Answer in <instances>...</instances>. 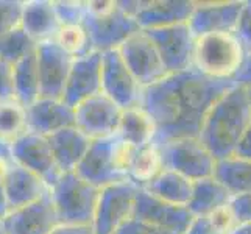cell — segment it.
<instances>
[{
  "label": "cell",
  "mask_w": 251,
  "mask_h": 234,
  "mask_svg": "<svg viewBox=\"0 0 251 234\" xmlns=\"http://www.w3.org/2000/svg\"><path fill=\"white\" fill-rule=\"evenodd\" d=\"M147 192L161 198V200L178 205L187 206L194 190V181H190L184 175L169 169H162L156 178H153L145 187Z\"/></svg>",
  "instance_id": "obj_26"
},
{
  "label": "cell",
  "mask_w": 251,
  "mask_h": 234,
  "mask_svg": "<svg viewBox=\"0 0 251 234\" xmlns=\"http://www.w3.org/2000/svg\"><path fill=\"white\" fill-rule=\"evenodd\" d=\"M55 8L61 25L83 24L86 16V3L81 2H55Z\"/></svg>",
  "instance_id": "obj_34"
},
{
  "label": "cell",
  "mask_w": 251,
  "mask_h": 234,
  "mask_svg": "<svg viewBox=\"0 0 251 234\" xmlns=\"http://www.w3.org/2000/svg\"><path fill=\"white\" fill-rule=\"evenodd\" d=\"M27 109V131L41 136H51L61 130L75 127V108L63 99L39 97Z\"/></svg>",
  "instance_id": "obj_20"
},
{
  "label": "cell",
  "mask_w": 251,
  "mask_h": 234,
  "mask_svg": "<svg viewBox=\"0 0 251 234\" xmlns=\"http://www.w3.org/2000/svg\"><path fill=\"white\" fill-rule=\"evenodd\" d=\"M116 234H178V233L156 227V225L147 223L142 220H137L133 217L131 220H128Z\"/></svg>",
  "instance_id": "obj_36"
},
{
  "label": "cell",
  "mask_w": 251,
  "mask_h": 234,
  "mask_svg": "<svg viewBox=\"0 0 251 234\" xmlns=\"http://www.w3.org/2000/svg\"><path fill=\"white\" fill-rule=\"evenodd\" d=\"M245 2H195L189 27L195 38L212 33H236Z\"/></svg>",
  "instance_id": "obj_16"
},
{
  "label": "cell",
  "mask_w": 251,
  "mask_h": 234,
  "mask_svg": "<svg viewBox=\"0 0 251 234\" xmlns=\"http://www.w3.org/2000/svg\"><path fill=\"white\" fill-rule=\"evenodd\" d=\"M24 3L17 0H0V36L21 27Z\"/></svg>",
  "instance_id": "obj_33"
},
{
  "label": "cell",
  "mask_w": 251,
  "mask_h": 234,
  "mask_svg": "<svg viewBox=\"0 0 251 234\" xmlns=\"http://www.w3.org/2000/svg\"><path fill=\"white\" fill-rule=\"evenodd\" d=\"M214 178L219 180L232 197L251 194V159L236 155L219 159L215 164Z\"/></svg>",
  "instance_id": "obj_27"
},
{
  "label": "cell",
  "mask_w": 251,
  "mask_h": 234,
  "mask_svg": "<svg viewBox=\"0 0 251 234\" xmlns=\"http://www.w3.org/2000/svg\"><path fill=\"white\" fill-rule=\"evenodd\" d=\"M3 186L11 211L38 202L50 192V187L44 180L16 162L6 164Z\"/></svg>",
  "instance_id": "obj_21"
},
{
  "label": "cell",
  "mask_w": 251,
  "mask_h": 234,
  "mask_svg": "<svg viewBox=\"0 0 251 234\" xmlns=\"http://www.w3.org/2000/svg\"><path fill=\"white\" fill-rule=\"evenodd\" d=\"M137 189L129 181L101 189L92 223L94 234H116L134 217Z\"/></svg>",
  "instance_id": "obj_8"
},
{
  "label": "cell",
  "mask_w": 251,
  "mask_h": 234,
  "mask_svg": "<svg viewBox=\"0 0 251 234\" xmlns=\"http://www.w3.org/2000/svg\"><path fill=\"white\" fill-rule=\"evenodd\" d=\"M234 86L236 81L214 80L190 67L144 88L141 106L156 125L154 144L198 137L207 112Z\"/></svg>",
  "instance_id": "obj_1"
},
{
  "label": "cell",
  "mask_w": 251,
  "mask_h": 234,
  "mask_svg": "<svg viewBox=\"0 0 251 234\" xmlns=\"http://www.w3.org/2000/svg\"><path fill=\"white\" fill-rule=\"evenodd\" d=\"M59 225L92 227L101 189L81 178L76 172L63 173L50 189Z\"/></svg>",
  "instance_id": "obj_6"
},
{
  "label": "cell",
  "mask_w": 251,
  "mask_h": 234,
  "mask_svg": "<svg viewBox=\"0 0 251 234\" xmlns=\"http://www.w3.org/2000/svg\"><path fill=\"white\" fill-rule=\"evenodd\" d=\"M3 175L0 177V222L5 220L11 212V208H10V203H8V197L5 192V186H3Z\"/></svg>",
  "instance_id": "obj_43"
},
{
  "label": "cell",
  "mask_w": 251,
  "mask_h": 234,
  "mask_svg": "<svg viewBox=\"0 0 251 234\" xmlns=\"http://www.w3.org/2000/svg\"><path fill=\"white\" fill-rule=\"evenodd\" d=\"M236 34L244 44L247 53L251 55V2H245L236 28Z\"/></svg>",
  "instance_id": "obj_39"
},
{
  "label": "cell",
  "mask_w": 251,
  "mask_h": 234,
  "mask_svg": "<svg viewBox=\"0 0 251 234\" xmlns=\"http://www.w3.org/2000/svg\"><path fill=\"white\" fill-rule=\"evenodd\" d=\"M154 42L169 74H175L192 67L195 34L189 24H176L170 27L144 30Z\"/></svg>",
  "instance_id": "obj_13"
},
{
  "label": "cell",
  "mask_w": 251,
  "mask_h": 234,
  "mask_svg": "<svg viewBox=\"0 0 251 234\" xmlns=\"http://www.w3.org/2000/svg\"><path fill=\"white\" fill-rule=\"evenodd\" d=\"M251 124V99L247 86L236 84L215 102L207 112L200 131V141L215 159L234 156L242 136Z\"/></svg>",
  "instance_id": "obj_2"
},
{
  "label": "cell",
  "mask_w": 251,
  "mask_h": 234,
  "mask_svg": "<svg viewBox=\"0 0 251 234\" xmlns=\"http://www.w3.org/2000/svg\"><path fill=\"white\" fill-rule=\"evenodd\" d=\"M122 108L108 95L97 94L75 108V127L91 141L117 136Z\"/></svg>",
  "instance_id": "obj_11"
},
{
  "label": "cell",
  "mask_w": 251,
  "mask_h": 234,
  "mask_svg": "<svg viewBox=\"0 0 251 234\" xmlns=\"http://www.w3.org/2000/svg\"><path fill=\"white\" fill-rule=\"evenodd\" d=\"M234 81L236 84H240V86H251V55L247 56V61Z\"/></svg>",
  "instance_id": "obj_44"
},
{
  "label": "cell",
  "mask_w": 251,
  "mask_h": 234,
  "mask_svg": "<svg viewBox=\"0 0 251 234\" xmlns=\"http://www.w3.org/2000/svg\"><path fill=\"white\" fill-rule=\"evenodd\" d=\"M101 92L122 109L141 106L144 88L129 71L119 49L101 53Z\"/></svg>",
  "instance_id": "obj_9"
},
{
  "label": "cell",
  "mask_w": 251,
  "mask_h": 234,
  "mask_svg": "<svg viewBox=\"0 0 251 234\" xmlns=\"http://www.w3.org/2000/svg\"><path fill=\"white\" fill-rule=\"evenodd\" d=\"M236 156H240V158H245V159H251V124L248 125L247 131L244 133V136H242V139L237 145Z\"/></svg>",
  "instance_id": "obj_41"
},
{
  "label": "cell",
  "mask_w": 251,
  "mask_h": 234,
  "mask_svg": "<svg viewBox=\"0 0 251 234\" xmlns=\"http://www.w3.org/2000/svg\"><path fill=\"white\" fill-rule=\"evenodd\" d=\"M55 41L61 46L74 59L83 58L92 53L94 46L88 30L83 24H72V25H61Z\"/></svg>",
  "instance_id": "obj_31"
},
{
  "label": "cell",
  "mask_w": 251,
  "mask_h": 234,
  "mask_svg": "<svg viewBox=\"0 0 251 234\" xmlns=\"http://www.w3.org/2000/svg\"><path fill=\"white\" fill-rule=\"evenodd\" d=\"M184 234H222V233L215 228V225L212 223L209 215H200V217L192 219Z\"/></svg>",
  "instance_id": "obj_40"
},
{
  "label": "cell",
  "mask_w": 251,
  "mask_h": 234,
  "mask_svg": "<svg viewBox=\"0 0 251 234\" xmlns=\"http://www.w3.org/2000/svg\"><path fill=\"white\" fill-rule=\"evenodd\" d=\"M21 27L36 44L55 39L61 28L55 2H44V0L25 2Z\"/></svg>",
  "instance_id": "obj_22"
},
{
  "label": "cell",
  "mask_w": 251,
  "mask_h": 234,
  "mask_svg": "<svg viewBox=\"0 0 251 234\" xmlns=\"http://www.w3.org/2000/svg\"><path fill=\"white\" fill-rule=\"evenodd\" d=\"M134 219L175 231L178 234H184L194 215L187 206L167 203L139 187L136 194Z\"/></svg>",
  "instance_id": "obj_17"
},
{
  "label": "cell",
  "mask_w": 251,
  "mask_h": 234,
  "mask_svg": "<svg viewBox=\"0 0 251 234\" xmlns=\"http://www.w3.org/2000/svg\"><path fill=\"white\" fill-rule=\"evenodd\" d=\"M247 56V50L236 33L204 34L195 39L192 67L214 80L234 81Z\"/></svg>",
  "instance_id": "obj_4"
},
{
  "label": "cell",
  "mask_w": 251,
  "mask_h": 234,
  "mask_svg": "<svg viewBox=\"0 0 251 234\" xmlns=\"http://www.w3.org/2000/svg\"><path fill=\"white\" fill-rule=\"evenodd\" d=\"M83 25L89 33L94 50L100 53L119 49L128 38L142 30L134 17L112 0L86 2Z\"/></svg>",
  "instance_id": "obj_5"
},
{
  "label": "cell",
  "mask_w": 251,
  "mask_h": 234,
  "mask_svg": "<svg viewBox=\"0 0 251 234\" xmlns=\"http://www.w3.org/2000/svg\"><path fill=\"white\" fill-rule=\"evenodd\" d=\"M50 234H94V230L83 225H58Z\"/></svg>",
  "instance_id": "obj_42"
},
{
  "label": "cell",
  "mask_w": 251,
  "mask_h": 234,
  "mask_svg": "<svg viewBox=\"0 0 251 234\" xmlns=\"http://www.w3.org/2000/svg\"><path fill=\"white\" fill-rule=\"evenodd\" d=\"M119 52L142 88H149L169 75L156 46L144 30L128 38Z\"/></svg>",
  "instance_id": "obj_10"
},
{
  "label": "cell",
  "mask_w": 251,
  "mask_h": 234,
  "mask_svg": "<svg viewBox=\"0 0 251 234\" xmlns=\"http://www.w3.org/2000/svg\"><path fill=\"white\" fill-rule=\"evenodd\" d=\"M0 225L5 234H50L59 225L51 192L28 206L11 211Z\"/></svg>",
  "instance_id": "obj_19"
},
{
  "label": "cell",
  "mask_w": 251,
  "mask_h": 234,
  "mask_svg": "<svg viewBox=\"0 0 251 234\" xmlns=\"http://www.w3.org/2000/svg\"><path fill=\"white\" fill-rule=\"evenodd\" d=\"M36 55L41 97L63 99L74 58L55 39L38 44Z\"/></svg>",
  "instance_id": "obj_15"
},
{
  "label": "cell",
  "mask_w": 251,
  "mask_h": 234,
  "mask_svg": "<svg viewBox=\"0 0 251 234\" xmlns=\"http://www.w3.org/2000/svg\"><path fill=\"white\" fill-rule=\"evenodd\" d=\"M13 162L28 169L42 178L51 189L63 175L55 161L50 142L46 136L36 133H24L11 142Z\"/></svg>",
  "instance_id": "obj_12"
},
{
  "label": "cell",
  "mask_w": 251,
  "mask_h": 234,
  "mask_svg": "<svg viewBox=\"0 0 251 234\" xmlns=\"http://www.w3.org/2000/svg\"><path fill=\"white\" fill-rule=\"evenodd\" d=\"M13 100H16L13 66L0 59V103L13 102Z\"/></svg>",
  "instance_id": "obj_35"
},
{
  "label": "cell",
  "mask_w": 251,
  "mask_h": 234,
  "mask_svg": "<svg viewBox=\"0 0 251 234\" xmlns=\"http://www.w3.org/2000/svg\"><path fill=\"white\" fill-rule=\"evenodd\" d=\"M14 71V89L16 100L24 108L30 106L41 97L39 88V71H38V55L36 50L31 52L19 63L13 66Z\"/></svg>",
  "instance_id": "obj_28"
},
{
  "label": "cell",
  "mask_w": 251,
  "mask_h": 234,
  "mask_svg": "<svg viewBox=\"0 0 251 234\" xmlns=\"http://www.w3.org/2000/svg\"><path fill=\"white\" fill-rule=\"evenodd\" d=\"M27 133V109L19 102L0 103V136L13 142Z\"/></svg>",
  "instance_id": "obj_32"
},
{
  "label": "cell",
  "mask_w": 251,
  "mask_h": 234,
  "mask_svg": "<svg viewBox=\"0 0 251 234\" xmlns=\"http://www.w3.org/2000/svg\"><path fill=\"white\" fill-rule=\"evenodd\" d=\"M164 169L161 149L156 144H149L137 149L128 169V181L137 187H145Z\"/></svg>",
  "instance_id": "obj_29"
},
{
  "label": "cell",
  "mask_w": 251,
  "mask_h": 234,
  "mask_svg": "<svg viewBox=\"0 0 251 234\" xmlns=\"http://www.w3.org/2000/svg\"><path fill=\"white\" fill-rule=\"evenodd\" d=\"M117 136L126 144L141 149V147L154 142L156 125L142 106L128 108L122 111Z\"/></svg>",
  "instance_id": "obj_25"
},
{
  "label": "cell",
  "mask_w": 251,
  "mask_h": 234,
  "mask_svg": "<svg viewBox=\"0 0 251 234\" xmlns=\"http://www.w3.org/2000/svg\"><path fill=\"white\" fill-rule=\"evenodd\" d=\"M38 44L22 27L0 36V59L8 64H17L31 52H34Z\"/></svg>",
  "instance_id": "obj_30"
},
{
  "label": "cell",
  "mask_w": 251,
  "mask_h": 234,
  "mask_svg": "<svg viewBox=\"0 0 251 234\" xmlns=\"http://www.w3.org/2000/svg\"><path fill=\"white\" fill-rule=\"evenodd\" d=\"M232 195L229 190L225 187L219 180L214 177L204 178L194 183L192 197L187 203L189 211L192 212L194 217L200 215H209L220 208L228 206Z\"/></svg>",
  "instance_id": "obj_24"
},
{
  "label": "cell",
  "mask_w": 251,
  "mask_h": 234,
  "mask_svg": "<svg viewBox=\"0 0 251 234\" xmlns=\"http://www.w3.org/2000/svg\"><path fill=\"white\" fill-rule=\"evenodd\" d=\"M124 10L131 14L142 30L170 27L176 24H187L194 11L195 2L189 0H126L119 2Z\"/></svg>",
  "instance_id": "obj_14"
},
{
  "label": "cell",
  "mask_w": 251,
  "mask_h": 234,
  "mask_svg": "<svg viewBox=\"0 0 251 234\" xmlns=\"http://www.w3.org/2000/svg\"><path fill=\"white\" fill-rule=\"evenodd\" d=\"M247 89H248V95H250V99H251V86H247Z\"/></svg>",
  "instance_id": "obj_47"
},
{
  "label": "cell",
  "mask_w": 251,
  "mask_h": 234,
  "mask_svg": "<svg viewBox=\"0 0 251 234\" xmlns=\"http://www.w3.org/2000/svg\"><path fill=\"white\" fill-rule=\"evenodd\" d=\"M229 234H251V223H240Z\"/></svg>",
  "instance_id": "obj_46"
},
{
  "label": "cell",
  "mask_w": 251,
  "mask_h": 234,
  "mask_svg": "<svg viewBox=\"0 0 251 234\" xmlns=\"http://www.w3.org/2000/svg\"><path fill=\"white\" fill-rule=\"evenodd\" d=\"M0 234H5V231H3V228H2V225H0Z\"/></svg>",
  "instance_id": "obj_48"
},
{
  "label": "cell",
  "mask_w": 251,
  "mask_h": 234,
  "mask_svg": "<svg viewBox=\"0 0 251 234\" xmlns=\"http://www.w3.org/2000/svg\"><path fill=\"white\" fill-rule=\"evenodd\" d=\"M0 162H13L11 142L0 136Z\"/></svg>",
  "instance_id": "obj_45"
},
{
  "label": "cell",
  "mask_w": 251,
  "mask_h": 234,
  "mask_svg": "<svg viewBox=\"0 0 251 234\" xmlns=\"http://www.w3.org/2000/svg\"><path fill=\"white\" fill-rule=\"evenodd\" d=\"M209 217H211L212 223L215 225V228H217L222 234H229L239 225L237 219L234 217V214L231 211L229 205L225 208H220L217 211H214L212 214H209Z\"/></svg>",
  "instance_id": "obj_37"
},
{
  "label": "cell",
  "mask_w": 251,
  "mask_h": 234,
  "mask_svg": "<svg viewBox=\"0 0 251 234\" xmlns=\"http://www.w3.org/2000/svg\"><path fill=\"white\" fill-rule=\"evenodd\" d=\"M101 94V53L92 52L83 58L74 59L69 74L63 102L76 108L94 95Z\"/></svg>",
  "instance_id": "obj_18"
},
{
  "label": "cell",
  "mask_w": 251,
  "mask_h": 234,
  "mask_svg": "<svg viewBox=\"0 0 251 234\" xmlns=\"http://www.w3.org/2000/svg\"><path fill=\"white\" fill-rule=\"evenodd\" d=\"M136 150L119 136L95 139L75 172L99 189L124 183L128 181V169Z\"/></svg>",
  "instance_id": "obj_3"
},
{
  "label": "cell",
  "mask_w": 251,
  "mask_h": 234,
  "mask_svg": "<svg viewBox=\"0 0 251 234\" xmlns=\"http://www.w3.org/2000/svg\"><path fill=\"white\" fill-rule=\"evenodd\" d=\"M229 208L234 217L240 223H251V194L234 195L229 202Z\"/></svg>",
  "instance_id": "obj_38"
},
{
  "label": "cell",
  "mask_w": 251,
  "mask_h": 234,
  "mask_svg": "<svg viewBox=\"0 0 251 234\" xmlns=\"http://www.w3.org/2000/svg\"><path fill=\"white\" fill-rule=\"evenodd\" d=\"M47 139L61 173L75 172L86 153H88L89 145L92 142L76 127L61 130V131L49 136Z\"/></svg>",
  "instance_id": "obj_23"
},
{
  "label": "cell",
  "mask_w": 251,
  "mask_h": 234,
  "mask_svg": "<svg viewBox=\"0 0 251 234\" xmlns=\"http://www.w3.org/2000/svg\"><path fill=\"white\" fill-rule=\"evenodd\" d=\"M164 169L178 172L190 181H200L214 177L217 159L200 137H179L161 145Z\"/></svg>",
  "instance_id": "obj_7"
}]
</instances>
